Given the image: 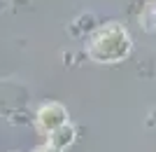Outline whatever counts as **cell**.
Returning a JSON list of instances; mask_svg holds the SVG:
<instances>
[{
	"mask_svg": "<svg viewBox=\"0 0 156 152\" xmlns=\"http://www.w3.org/2000/svg\"><path fill=\"white\" fill-rule=\"evenodd\" d=\"M37 122L47 133H51L56 126L65 124V110L58 106V103H47V106H42V110H40Z\"/></svg>",
	"mask_w": 156,
	"mask_h": 152,
	"instance_id": "cell-2",
	"label": "cell"
},
{
	"mask_svg": "<svg viewBox=\"0 0 156 152\" xmlns=\"http://www.w3.org/2000/svg\"><path fill=\"white\" fill-rule=\"evenodd\" d=\"M72 138H75V131H72V126H68V124L56 126V129L49 133V143H51V145H56L58 150H63L65 145H70Z\"/></svg>",
	"mask_w": 156,
	"mask_h": 152,
	"instance_id": "cell-3",
	"label": "cell"
},
{
	"mask_svg": "<svg viewBox=\"0 0 156 152\" xmlns=\"http://www.w3.org/2000/svg\"><path fill=\"white\" fill-rule=\"evenodd\" d=\"M35 152H61V150H58L56 145H51V143H49L47 147H40V150H35Z\"/></svg>",
	"mask_w": 156,
	"mask_h": 152,
	"instance_id": "cell-4",
	"label": "cell"
},
{
	"mask_svg": "<svg viewBox=\"0 0 156 152\" xmlns=\"http://www.w3.org/2000/svg\"><path fill=\"white\" fill-rule=\"evenodd\" d=\"M130 52V38L121 24H107L89 40V54L96 61H121Z\"/></svg>",
	"mask_w": 156,
	"mask_h": 152,
	"instance_id": "cell-1",
	"label": "cell"
}]
</instances>
